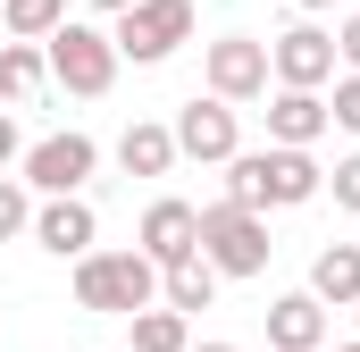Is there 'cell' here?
Instances as JSON below:
<instances>
[{
	"mask_svg": "<svg viewBox=\"0 0 360 352\" xmlns=\"http://www.w3.org/2000/svg\"><path fill=\"white\" fill-rule=\"evenodd\" d=\"M218 285H226V277L201 260V252H184V260L160 268V302H168V310H184V319H193V310H210V302H218Z\"/></svg>",
	"mask_w": 360,
	"mask_h": 352,
	"instance_id": "15",
	"label": "cell"
},
{
	"mask_svg": "<svg viewBox=\"0 0 360 352\" xmlns=\"http://www.w3.org/2000/svg\"><path fill=\"white\" fill-rule=\"evenodd\" d=\"M310 294L335 302V310H352L360 302V244H327V252L310 260Z\"/></svg>",
	"mask_w": 360,
	"mask_h": 352,
	"instance_id": "17",
	"label": "cell"
},
{
	"mask_svg": "<svg viewBox=\"0 0 360 352\" xmlns=\"http://www.w3.org/2000/svg\"><path fill=\"white\" fill-rule=\"evenodd\" d=\"M269 210H243V201H210L201 210V260L218 277H260L269 268Z\"/></svg>",
	"mask_w": 360,
	"mask_h": 352,
	"instance_id": "3",
	"label": "cell"
},
{
	"mask_svg": "<svg viewBox=\"0 0 360 352\" xmlns=\"http://www.w3.org/2000/svg\"><path fill=\"white\" fill-rule=\"evenodd\" d=\"M352 310H360V302H352Z\"/></svg>",
	"mask_w": 360,
	"mask_h": 352,
	"instance_id": "29",
	"label": "cell"
},
{
	"mask_svg": "<svg viewBox=\"0 0 360 352\" xmlns=\"http://www.w3.org/2000/svg\"><path fill=\"white\" fill-rule=\"evenodd\" d=\"M319 193H327V168H319L310 151H293V143L235 151V160H226V201H243V210H302V201H319Z\"/></svg>",
	"mask_w": 360,
	"mask_h": 352,
	"instance_id": "1",
	"label": "cell"
},
{
	"mask_svg": "<svg viewBox=\"0 0 360 352\" xmlns=\"http://www.w3.org/2000/svg\"><path fill=\"white\" fill-rule=\"evenodd\" d=\"M335 59L360 76V17H344V25H335Z\"/></svg>",
	"mask_w": 360,
	"mask_h": 352,
	"instance_id": "23",
	"label": "cell"
},
{
	"mask_svg": "<svg viewBox=\"0 0 360 352\" xmlns=\"http://www.w3.org/2000/svg\"><path fill=\"white\" fill-rule=\"evenodd\" d=\"M293 8H302V17H319V8H335V0H293Z\"/></svg>",
	"mask_w": 360,
	"mask_h": 352,
	"instance_id": "26",
	"label": "cell"
},
{
	"mask_svg": "<svg viewBox=\"0 0 360 352\" xmlns=\"http://www.w3.org/2000/svg\"><path fill=\"white\" fill-rule=\"evenodd\" d=\"M184 352H235V344H184Z\"/></svg>",
	"mask_w": 360,
	"mask_h": 352,
	"instance_id": "27",
	"label": "cell"
},
{
	"mask_svg": "<svg viewBox=\"0 0 360 352\" xmlns=\"http://www.w3.org/2000/svg\"><path fill=\"white\" fill-rule=\"evenodd\" d=\"M92 8H101V17H117V8H134V0H92Z\"/></svg>",
	"mask_w": 360,
	"mask_h": 352,
	"instance_id": "25",
	"label": "cell"
},
{
	"mask_svg": "<svg viewBox=\"0 0 360 352\" xmlns=\"http://www.w3.org/2000/svg\"><path fill=\"white\" fill-rule=\"evenodd\" d=\"M8 160H25V134H17V118L0 109V168H8Z\"/></svg>",
	"mask_w": 360,
	"mask_h": 352,
	"instance_id": "24",
	"label": "cell"
},
{
	"mask_svg": "<svg viewBox=\"0 0 360 352\" xmlns=\"http://www.w3.org/2000/svg\"><path fill=\"white\" fill-rule=\"evenodd\" d=\"M327 118H335L344 134H360V76H352V68H344V76H335V92H327Z\"/></svg>",
	"mask_w": 360,
	"mask_h": 352,
	"instance_id": "21",
	"label": "cell"
},
{
	"mask_svg": "<svg viewBox=\"0 0 360 352\" xmlns=\"http://www.w3.org/2000/svg\"><path fill=\"white\" fill-rule=\"evenodd\" d=\"M117 59H134V68H160L168 51L193 42V0H134V8H117Z\"/></svg>",
	"mask_w": 360,
	"mask_h": 352,
	"instance_id": "5",
	"label": "cell"
},
{
	"mask_svg": "<svg viewBox=\"0 0 360 352\" xmlns=\"http://www.w3.org/2000/svg\"><path fill=\"white\" fill-rule=\"evenodd\" d=\"M134 244H143L160 268H168V260H184V252H201V210H193V201H176V193H160V201L143 210Z\"/></svg>",
	"mask_w": 360,
	"mask_h": 352,
	"instance_id": "11",
	"label": "cell"
},
{
	"mask_svg": "<svg viewBox=\"0 0 360 352\" xmlns=\"http://www.w3.org/2000/svg\"><path fill=\"white\" fill-rule=\"evenodd\" d=\"M42 59H51V84H68L76 101H101V92L117 84V42L84 25V17H68L51 42H42Z\"/></svg>",
	"mask_w": 360,
	"mask_h": 352,
	"instance_id": "4",
	"label": "cell"
},
{
	"mask_svg": "<svg viewBox=\"0 0 360 352\" xmlns=\"http://www.w3.org/2000/svg\"><path fill=\"white\" fill-rule=\"evenodd\" d=\"M327 193H335V210H360V151H352V160H335Z\"/></svg>",
	"mask_w": 360,
	"mask_h": 352,
	"instance_id": "22",
	"label": "cell"
},
{
	"mask_svg": "<svg viewBox=\"0 0 360 352\" xmlns=\"http://www.w3.org/2000/svg\"><path fill=\"white\" fill-rule=\"evenodd\" d=\"M327 126H335V118H327V92L276 84V101H269V143H293V151H310Z\"/></svg>",
	"mask_w": 360,
	"mask_h": 352,
	"instance_id": "13",
	"label": "cell"
},
{
	"mask_svg": "<svg viewBox=\"0 0 360 352\" xmlns=\"http://www.w3.org/2000/svg\"><path fill=\"white\" fill-rule=\"evenodd\" d=\"M76 302H84L92 319H126V310H143V302H160V260L134 244V252H101L92 244L84 260H76Z\"/></svg>",
	"mask_w": 360,
	"mask_h": 352,
	"instance_id": "2",
	"label": "cell"
},
{
	"mask_svg": "<svg viewBox=\"0 0 360 352\" xmlns=\"http://www.w3.org/2000/svg\"><path fill=\"white\" fill-rule=\"evenodd\" d=\"M344 352H360V344H344Z\"/></svg>",
	"mask_w": 360,
	"mask_h": 352,
	"instance_id": "28",
	"label": "cell"
},
{
	"mask_svg": "<svg viewBox=\"0 0 360 352\" xmlns=\"http://www.w3.org/2000/svg\"><path fill=\"white\" fill-rule=\"evenodd\" d=\"M25 227H34V184L25 176H0V244L25 235Z\"/></svg>",
	"mask_w": 360,
	"mask_h": 352,
	"instance_id": "20",
	"label": "cell"
},
{
	"mask_svg": "<svg viewBox=\"0 0 360 352\" xmlns=\"http://www.w3.org/2000/svg\"><path fill=\"white\" fill-rule=\"evenodd\" d=\"M327 344V302L302 285V294H276L269 302V352H319Z\"/></svg>",
	"mask_w": 360,
	"mask_h": 352,
	"instance_id": "12",
	"label": "cell"
},
{
	"mask_svg": "<svg viewBox=\"0 0 360 352\" xmlns=\"http://www.w3.org/2000/svg\"><path fill=\"white\" fill-rule=\"evenodd\" d=\"M92 168H101V143L92 134H42V143H25V184L34 193H84Z\"/></svg>",
	"mask_w": 360,
	"mask_h": 352,
	"instance_id": "7",
	"label": "cell"
},
{
	"mask_svg": "<svg viewBox=\"0 0 360 352\" xmlns=\"http://www.w3.org/2000/svg\"><path fill=\"white\" fill-rule=\"evenodd\" d=\"M126 327H134V344H126V352H184V344H193V319H184V310H168V302L126 310Z\"/></svg>",
	"mask_w": 360,
	"mask_h": 352,
	"instance_id": "18",
	"label": "cell"
},
{
	"mask_svg": "<svg viewBox=\"0 0 360 352\" xmlns=\"http://www.w3.org/2000/svg\"><path fill=\"white\" fill-rule=\"evenodd\" d=\"M51 260H84L92 244H101V218H92L84 193H42V210H34V227H25Z\"/></svg>",
	"mask_w": 360,
	"mask_h": 352,
	"instance_id": "10",
	"label": "cell"
},
{
	"mask_svg": "<svg viewBox=\"0 0 360 352\" xmlns=\"http://www.w3.org/2000/svg\"><path fill=\"white\" fill-rule=\"evenodd\" d=\"M42 84H51V59H42V42H17V34H8V42H0V101H8V109H25Z\"/></svg>",
	"mask_w": 360,
	"mask_h": 352,
	"instance_id": "16",
	"label": "cell"
},
{
	"mask_svg": "<svg viewBox=\"0 0 360 352\" xmlns=\"http://www.w3.org/2000/svg\"><path fill=\"white\" fill-rule=\"evenodd\" d=\"M201 76H210L218 101H260L269 92V42L260 34H218L201 51Z\"/></svg>",
	"mask_w": 360,
	"mask_h": 352,
	"instance_id": "9",
	"label": "cell"
},
{
	"mask_svg": "<svg viewBox=\"0 0 360 352\" xmlns=\"http://www.w3.org/2000/svg\"><path fill=\"white\" fill-rule=\"evenodd\" d=\"M269 76H276V84H302V92H327V84H335V34L310 25V17L285 25V34L269 42Z\"/></svg>",
	"mask_w": 360,
	"mask_h": 352,
	"instance_id": "8",
	"label": "cell"
},
{
	"mask_svg": "<svg viewBox=\"0 0 360 352\" xmlns=\"http://www.w3.org/2000/svg\"><path fill=\"white\" fill-rule=\"evenodd\" d=\"M0 25H8L17 42H51V34L68 25V0H0Z\"/></svg>",
	"mask_w": 360,
	"mask_h": 352,
	"instance_id": "19",
	"label": "cell"
},
{
	"mask_svg": "<svg viewBox=\"0 0 360 352\" xmlns=\"http://www.w3.org/2000/svg\"><path fill=\"white\" fill-rule=\"evenodd\" d=\"M117 168H126V176H168V168H176V126L134 118V126L117 134Z\"/></svg>",
	"mask_w": 360,
	"mask_h": 352,
	"instance_id": "14",
	"label": "cell"
},
{
	"mask_svg": "<svg viewBox=\"0 0 360 352\" xmlns=\"http://www.w3.org/2000/svg\"><path fill=\"white\" fill-rule=\"evenodd\" d=\"M243 151V126H235V101L218 92H193L176 109V160H201V168H226Z\"/></svg>",
	"mask_w": 360,
	"mask_h": 352,
	"instance_id": "6",
	"label": "cell"
}]
</instances>
